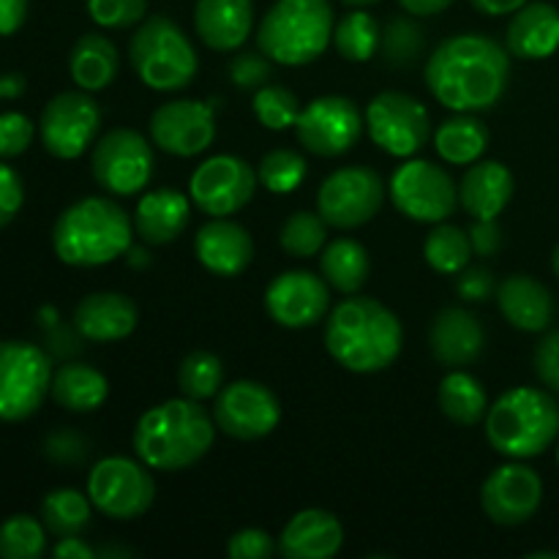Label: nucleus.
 I'll return each instance as SVG.
<instances>
[{
    "label": "nucleus",
    "instance_id": "nucleus-43",
    "mask_svg": "<svg viewBox=\"0 0 559 559\" xmlns=\"http://www.w3.org/2000/svg\"><path fill=\"white\" fill-rule=\"evenodd\" d=\"M306 158L298 151L289 147H276V151L265 153L257 169V178L265 186L271 194H293L300 183L306 180Z\"/></svg>",
    "mask_w": 559,
    "mask_h": 559
},
{
    "label": "nucleus",
    "instance_id": "nucleus-51",
    "mask_svg": "<svg viewBox=\"0 0 559 559\" xmlns=\"http://www.w3.org/2000/svg\"><path fill=\"white\" fill-rule=\"evenodd\" d=\"M44 448H47V456L52 462L76 464L87 456V442L80 435H74V431H55Z\"/></svg>",
    "mask_w": 559,
    "mask_h": 559
},
{
    "label": "nucleus",
    "instance_id": "nucleus-1",
    "mask_svg": "<svg viewBox=\"0 0 559 559\" xmlns=\"http://www.w3.org/2000/svg\"><path fill=\"white\" fill-rule=\"evenodd\" d=\"M426 87L453 112H484L506 93L511 58L484 33H459L437 44L424 69Z\"/></svg>",
    "mask_w": 559,
    "mask_h": 559
},
{
    "label": "nucleus",
    "instance_id": "nucleus-54",
    "mask_svg": "<svg viewBox=\"0 0 559 559\" xmlns=\"http://www.w3.org/2000/svg\"><path fill=\"white\" fill-rule=\"evenodd\" d=\"M52 555L58 559H93L96 557V549L85 544L80 535H71V538H60L58 546L52 549Z\"/></svg>",
    "mask_w": 559,
    "mask_h": 559
},
{
    "label": "nucleus",
    "instance_id": "nucleus-19",
    "mask_svg": "<svg viewBox=\"0 0 559 559\" xmlns=\"http://www.w3.org/2000/svg\"><path fill=\"white\" fill-rule=\"evenodd\" d=\"M540 502H544V480L533 467L522 464V459L497 467L480 491L486 516L500 527H519L530 522L538 513Z\"/></svg>",
    "mask_w": 559,
    "mask_h": 559
},
{
    "label": "nucleus",
    "instance_id": "nucleus-61",
    "mask_svg": "<svg viewBox=\"0 0 559 559\" xmlns=\"http://www.w3.org/2000/svg\"><path fill=\"white\" fill-rule=\"evenodd\" d=\"M527 559H559L557 551H533V555H527Z\"/></svg>",
    "mask_w": 559,
    "mask_h": 559
},
{
    "label": "nucleus",
    "instance_id": "nucleus-24",
    "mask_svg": "<svg viewBox=\"0 0 559 559\" xmlns=\"http://www.w3.org/2000/svg\"><path fill=\"white\" fill-rule=\"evenodd\" d=\"M344 546V527L333 513L306 508L282 530L278 555L287 559H333Z\"/></svg>",
    "mask_w": 559,
    "mask_h": 559
},
{
    "label": "nucleus",
    "instance_id": "nucleus-42",
    "mask_svg": "<svg viewBox=\"0 0 559 559\" xmlns=\"http://www.w3.org/2000/svg\"><path fill=\"white\" fill-rule=\"evenodd\" d=\"M251 112H254V118L260 120L265 129L287 131L295 129L304 107H300V98L295 96L289 87L262 85L257 87L254 102H251Z\"/></svg>",
    "mask_w": 559,
    "mask_h": 559
},
{
    "label": "nucleus",
    "instance_id": "nucleus-29",
    "mask_svg": "<svg viewBox=\"0 0 559 559\" xmlns=\"http://www.w3.org/2000/svg\"><path fill=\"white\" fill-rule=\"evenodd\" d=\"M191 218L189 197L173 189L151 191L134 211V233L151 246H167L186 233Z\"/></svg>",
    "mask_w": 559,
    "mask_h": 559
},
{
    "label": "nucleus",
    "instance_id": "nucleus-26",
    "mask_svg": "<svg viewBox=\"0 0 559 559\" xmlns=\"http://www.w3.org/2000/svg\"><path fill=\"white\" fill-rule=\"evenodd\" d=\"M508 52L522 60H544L559 49V11L551 3H524L506 31Z\"/></svg>",
    "mask_w": 559,
    "mask_h": 559
},
{
    "label": "nucleus",
    "instance_id": "nucleus-62",
    "mask_svg": "<svg viewBox=\"0 0 559 559\" xmlns=\"http://www.w3.org/2000/svg\"><path fill=\"white\" fill-rule=\"evenodd\" d=\"M551 267H555V273L559 276V243H557L555 254H551Z\"/></svg>",
    "mask_w": 559,
    "mask_h": 559
},
{
    "label": "nucleus",
    "instance_id": "nucleus-30",
    "mask_svg": "<svg viewBox=\"0 0 559 559\" xmlns=\"http://www.w3.org/2000/svg\"><path fill=\"white\" fill-rule=\"evenodd\" d=\"M120 69L118 47L102 33H85L76 38L74 49L69 55L71 80L87 93L104 91L115 82Z\"/></svg>",
    "mask_w": 559,
    "mask_h": 559
},
{
    "label": "nucleus",
    "instance_id": "nucleus-41",
    "mask_svg": "<svg viewBox=\"0 0 559 559\" xmlns=\"http://www.w3.org/2000/svg\"><path fill=\"white\" fill-rule=\"evenodd\" d=\"M47 551V527L33 516L16 513L0 524V557L38 559Z\"/></svg>",
    "mask_w": 559,
    "mask_h": 559
},
{
    "label": "nucleus",
    "instance_id": "nucleus-48",
    "mask_svg": "<svg viewBox=\"0 0 559 559\" xmlns=\"http://www.w3.org/2000/svg\"><path fill=\"white\" fill-rule=\"evenodd\" d=\"M22 202H25L22 178L9 164L0 162V229L14 222L16 213L22 211Z\"/></svg>",
    "mask_w": 559,
    "mask_h": 559
},
{
    "label": "nucleus",
    "instance_id": "nucleus-8",
    "mask_svg": "<svg viewBox=\"0 0 559 559\" xmlns=\"http://www.w3.org/2000/svg\"><path fill=\"white\" fill-rule=\"evenodd\" d=\"M52 385V364L41 347L31 342H0V420L20 424L47 399Z\"/></svg>",
    "mask_w": 559,
    "mask_h": 559
},
{
    "label": "nucleus",
    "instance_id": "nucleus-46",
    "mask_svg": "<svg viewBox=\"0 0 559 559\" xmlns=\"http://www.w3.org/2000/svg\"><path fill=\"white\" fill-rule=\"evenodd\" d=\"M33 129L31 118L22 112L0 115V158H16L31 147Z\"/></svg>",
    "mask_w": 559,
    "mask_h": 559
},
{
    "label": "nucleus",
    "instance_id": "nucleus-49",
    "mask_svg": "<svg viewBox=\"0 0 559 559\" xmlns=\"http://www.w3.org/2000/svg\"><path fill=\"white\" fill-rule=\"evenodd\" d=\"M456 289L464 300H469V304H484V300H489L491 295L497 293L495 273H491L489 267H464L462 276H459Z\"/></svg>",
    "mask_w": 559,
    "mask_h": 559
},
{
    "label": "nucleus",
    "instance_id": "nucleus-59",
    "mask_svg": "<svg viewBox=\"0 0 559 559\" xmlns=\"http://www.w3.org/2000/svg\"><path fill=\"white\" fill-rule=\"evenodd\" d=\"M96 557H134V549H129V546H104V549H96Z\"/></svg>",
    "mask_w": 559,
    "mask_h": 559
},
{
    "label": "nucleus",
    "instance_id": "nucleus-14",
    "mask_svg": "<svg viewBox=\"0 0 559 559\" xmlns=\"http://www.w3.org/2000/svg\"><path fill=\"white\" fill-rule=\"evenodd\" d=\"M98 126H102V107L96 98L87 96V91H69L58 93L44 107L38 134L49 156L71 162L93 145Z\"/></svg>",
    "mask_w": 559,
    "mask_h": 559
},
{
    "label": "nucleus",
    "instance_id": "nucleus-11",
    "mask_svg": "<svg viewBox=\"0 0 559 559\" xmlns=\"http://www.w3.org/2000/svg\"><path fill=\"white\" fill-rule=\"evenodd\" d=\"M96 183L115 197H134L153 178V147L140 131L112 129L93 145Z\"/></svg>",
    "mask_w": 559,
    "mask_h": 559
},
{
    "label": "nucleus",
    "instance_id": "nucleus-52",
    "mask_svg": "<svg viewBox=\"0 0 559 559\" xmlns=\"http://www.w3.org/2000/svg\"><path fill=\"white\" fill-rule=\"evenodd\" d=\"M467 233H469V240H473V251L478 257H495L497 251H500L502 233L500 227H497V218H486V222L475 218V224L467 229Z\"/></svg>",
    "mask_w": 559,
    "mask_h": 559
},
{
    "label": "nucleus",
    "instance_id": "nucleus-63",
    "mask_svg": "<svg viewBox=\"0 0 559 559\" xmlns=\"http://www.w3.org/2000/svg\"><path fill=\"white\" fill-rule=\"evenodd\" d=\"M557 464H559V442H557Z\"/></svg>",
    "mask_w": 559,
    "mask_h": 559
},
{
    "label": "nucleus",
    "instance_id": "nucleus-32",
    "mask_svg": "<svg viewBox=\"0 0 559 559\" xmlns=\"http://www.w3.org/2000/svg\"><path fill=\"white\" fill-rule=\"evenodd\" d=\"M435 147L442 162L469 167L480 162L489 147V131L478 118H473V112H456V118L442 120L435 131Z\"/></svg>",
    "mask_w": 559,
    "mask_h": 559
},
{
    "label": "nucleus",
    "instance_id": "nucleus-27",
    "mask_svg": "<svg viewBox=\"0 0 559 559\" xmlns=\"http://www.w3.org/2000/svg\"><path fill=\"white\" fill-rule=\"evenodd\" d=\"M513 197V175L500 162H475L459 183V202L473 218H497Z\"/></svg>",
    "mask_w": 559,
    "mask_h": 559
},
{
    "label": "nucleus",
    "instance_id": "nucleus-36",
    "mask_svg": "<svg viewBox=\"0 0 559 559\" xmlns=\"http://www.w3.org/2000/svg\"><path fill=\"white\" fill-rule=\"evenodd\" d=\"M91 497L76 489H55L41 502V522L55 538L80 535L91 524Z\"/></svg>",
    "mask_w": 559,
    "mask_h": 559
},
{
    "label": "nucleus",
    "instance_id": "nucleus-22",
    "mask_svg": "<svg viewBox=\"0 0 559 559\" xmlns=\"http://www.w3.org/2000/svg\"><path fill=\"white\" fill-rule=\"evenodd\" d=\"M429 347L442 366L462 369L480 358L486 347V331L473 311L462 306H448L431 322Z\"/></svg>",
    "mask_w": 559,
    "mask_h": 559
},
{
    "label": "nucleus",
    "instance_id": "nucleus-55",
    "mask_svg": "<svg viewBox=\"0 0 559 559\" xmlns=\"http://www.w3.org/2000/svg\"><path fill=\"white\" fill-rule=\"evenodd\" d=\"M402 9L413 16H435L442 14L445 9H451L453 0H399Z\"/></svg>",
    "mask_w": 559,
    "mask_h": 559
},
{
    "label": "nucleus",
    "instance_id": "nucleus-10",
    "mask_svg": "<svg viewBox=\"0 0 559 559\" xmlns=\"http://www.w3.org/2000/svg\"><path fill=\"white\" fill-rule=\"evenodd\" d=\"M391 200L402 216L418 224H440L456 211L459 189L451 175L426 158H409L393 173Z\"/></svg>",
    "mask_w": 559,
    "mask_h": 559
},
{
    "label": "nucleus",
    "instance_id": "nucleus-6",
    "mask_svg": "<svg viewBox=\"0 0 559 559\" xmlns=\"http://www.w3.org/2000/svg\"><path fill=\"white\" fill-rule=\"evenodd\" d=\"M333 27L331 0H276L262 16L257 44L273 63L306 66L325 52Z\"/></svg>",
    "mask_w": 559,
    "mask_h": 559
},
{
    "label": "nucleus",
    "instance_id": "nucleus-60",
    "mask_svg": "<svg viewBox=\"0 0 559 559\" xmlns=\"http://www.w3.org/2000/svg\"><path fill=\"white\" fill-rule=\"evenodd\" d=\"M342 3L353 5V9H364V5H374V3H380V0H342Z\"/></svg>",
    "mask_w": 559,
    "mask_h": 559
},
{
    "label": "nucleus",
    "instance_id": "nucleus-57",
    "mask_svg": "<svg viewBox=\"0 0 559 559\" xmlns=\"http://www.w3.org/2000/svg\"><path fill=\"white\" fill-rule=\"evenodd\" d=\"M25 93V76L5 74L0 76V98H20Z\"/></svg>",
    "mask_w": 559,
    "mask_h": 559
},
{
    "label": "nucleus",
    "instance_id": "nucleus-35",
    "mask_svg": "<svg viewBox=\"0 0 559 559\" xmlns=\"http://www.w3.org/2000/svg\"><path fill=\"white\" fill-rule=\"evenodd\" d=\"M473 240L467 229L456 224H437L424 243V257L429 267H435L442 276H459L473 260Z\"/></svg>",
    "mask_w": 559,
    "mask_h": 559
},
{
    "label": "nucleus",
    "instance_id": "nucleus-21",
    "mask_svg": "<svg viewBox=\"0 0 559 559\" xmlns=\"http://www.w3.org/2000/svg\"><path fill=\"white\" fill-rule=\"evenodd\" d=\"M194 251L205 271H211L213 276L233 278L251 265L254 240L246 233V227L229 222L227 216H218L202 224L194 238Z\"/></svg>",
    "mask_w": 559,
    "mask_h": 559
},
{
    "label": "nucleus",
    "instance_id": "nucleus-5",
    "mask_svg": "<svg viewBox=\"0 0 559 559\" xmlns=\"http://www.w3.org/2000/svg\"><path fill=\"white\" fill-rule=\"evenodd\" d=\"M486 437L508 459L540 456L559 437V407L538 388H513L486 413Z\"/></svg>",
    "mask_w": 559,
    "mask_h": 559
},
{
    "label": "nucleus",
    "instance_id": "nucleus-39",
    "mask_svg": "<svg viewBox=\"0 0 559 559\" xmlns=\"http://www.w3.org/2000/svg\"><path fill=\"white\" fill-rule=\"evenodd\" d=\"M424 27L413 20V14L393 16L385 25V31H382L380 52L385 58V66H391V69H409L424 55Z\"/></svg>",
    "mask_w": 559,
    "mask_h": 559
},
{
    "label": "nucleus",
    "instance_id": "nucleus-45",
    "mask_svg": "<svg viewBox=\"0 0 559 559\" xmlns=\"http://www.w3.org/2000/svg\"><path fill=\"white\" fill-rule=\"evenodd\" d=\"M229 80L233 85L243 87V91H257V87L267 85L273 69L271 58L265 52H240L229 60Z\"/></svg>",
    "mask_w": 559,
    "mask_h": 559
},
{
    "label": "nucleus",
    "instance_id": "nucleus-44",
    "mask_svg": "<svg viewBox=\"0 0 559 559\" xmlns=\"http://www.w3.org/2000/svg\"><path fill=\"white\" fill-rule=\"evenodd\" d=\"M87 14L107 31H126L145 20L147 0H87Z\"/></svg>",
    "mask_w": 559,
    "mask_h": 559
},
{
    "label": "nucleus",
    "instance_id": "nucleus-13",
    "mask_svg": "<svg viewBox=\"0 0 559 559\" xmlns=\"http://www.w3.org/2000/svg\"><path fill=\"white\" fill-rule=\"evenodd\" d=\"M366 129L380 151L396 158H413L431 136L429 109L415 96L385 91L366 109Z\"/></svg>",
    "mask_w": 559,
    "mask_h": 559
},
{
    "label": "nucleus",
    "instance_id": "nucleus-3",
    "mask_svg": "<svg viewBox=\"0 0 559 559\" xmlns=\"http://www.w3.org/2000/svg\"><path fill=\"white\" fill-rule=\"evenodd\" d=\"M216 440V420L191 399H169L147 409L134 426V451L158 473H178L200 462Z\"/></svg>",
    "mask_w": 559,
    "mask_h": 559
},
{
    "label": "nucleus",
    "instance_id": "nucleus-7",
    "mask_svg": "<svg viewBox=\"0 0 559 559\" xmlns=\"http://www.w3.org/2000/svg\"><path fill=\"white\" fill-rule=\"evenodd\" d=\"M129 58L136 76L145 87L158 93H173L189 85L200 69L194 44L178 22L153 14L140 22L131 36Z\"/></svg>",
    "mask_w": 559,
    "mask_h": 559
},
{
    "label": "nucleus",
    "instance_id": "nucleus-50",
    "mask_svg": "<svg viewBox=\"0 0 559 559\" xmlns=\"http://www.w3.org/2000/svg\"><path fill=\"white\" fill-rule=\"evenodd\" d=\"M535 374L546 388L559 393V331L544 336L535 347Z\"/></svg>",
    "mask_w": 559,
    "mask_h": 559
},
{
    "label": "nucleus",
    "instance_id": "nucleus-31",
    "mask_svg": "<svg viewBox=\"0 0 559 559\" xmlns=\"http://www.w3.org/2000/svg\"><path fill=\"white\" fill-rule=\"evenodd\" d=\"M55 404L69 413H96L109 396L107 377L85 364H66L52 374L49 385Z\"/></svg>",
    "mask_w": 559,
    "mask_h": 559
},
{
    "label": "nucleus",
    "instance_id": "nucleus-23",
    "mask_svg": "<svg viewBox=\"0 0 559 559\" xmlns=\"http://www.w3.org/2000/svg\"><path fill=\"white\" fill-rule=\"evenodd\" d=\"M136 322V304L123 293H93L74 309V331L96 344H112L131 336Z\"/></svg>",
    "mask_w": 559,
    "mask_h": 559
},
{
    "label": "nucleus",
    "instance_id": "nucleus-28",
    "mask_svg": "<svg viewBox=\"0 0 559 559\" xmlns=\"http://www.w3.org/2000/svg\"><path fill=\"white\" fill-rule=\"evenodd\" d=\"M497 304H500L502 317L524 333L546 331L555 317V300L549 289L524 273L508 276L497 287Z\"/></svg>",
    "mask_w": 559,
    "mask_h": 559
},
{
    "label": "nucleus",
    "instance_id": "nucleus-34",
    "mask_svg": "<svg viewBox=\"0 0 559 559\" xmlns=\"http://www.w3.org/2000/svg\"><path fill=\"white\" fill-rule=\"evenodd\" d=\"M437 399H440V409L445 413V418H451L459 426L480 424L489 413V399H486L484 385L469 371L462 369H453L440 382Z\"/></svg>",
    "mask_w": 559,
    "mask_h": 559
},
{
    "label": "nucleus",
    "instance_id": "nucleus-2",
    "mask_svg": "<svg viewBox=\"0 0 559 559\" xmlns=\"http://www.w3.org/2000/svg\"><path fill=\"white\" fill-rule=\"evenodd\" d=\"M404 331L399 317L380 300L353 295L331 311L325 347L338 366L355 374H374L399 358Z\"/></svg>",
    "mask_w": 559,
    "mask_h": 559
},
{
    "label": "nucleus",
    "instance_id": "nucleus-47",
    "mask_svg": "<svg viewBox=\"0 0 559 559\" xmlns=\"http://www.w3.org/2000/svg\"><path fill=\"white\" fill-rule=\"evenodd\" d=\"M278 551V544L265 530H240L229 538L227 555L233 559H271Z\"/></svg>",
    "mask_w": 559,
    "mask_h": 559
},
{
    "label": "nucleus",
    "instance_id": "nucleus-16",
    "mask_svg": "<svg viewBox=\"0 0 559 559\" xmlns=\"http://www.w3.org/2000/svg\"><path fill=\"white\" fill-rule=\"evenodd\" d=\"M257 169L229 153H218L191 173L189 194L207 216H233L251 202L257 191Z\"/></svg>",
    "mask_w": 559,
    "mask_h": 559
},
{
    "label": "nucleus",
    "instance_id": "nucleus-25",
    "mask_svg": "<svg viewBox=\"0 0 559 559\" xmlns=\"http://www.w3.org/2000/svg\"><path fill=\"white\" fill-rule=\"evenodd\" d=\"M194 27L202 44L216 52H235L254 31L251 0H197Z\"/></svg>",
    "mask_w": 559,
    "mask_h": 559
},
{
    "label": "nucleus",
    "instance_id": "nucleus-9",
    "mask_svg": "<svg viewBox=\"0 0 559 559\" xmlns=\"http://www.w3.org/2000/svg\"><path fill=\"white\" fill-rule=\"evenodd\" d=\"M145 462L126 456H107L87 475V497L104 516L129 522L151 511L156 500V484Z\"/></svg>",
    "mask_w": 559,
    "mask_h": 559
},
{
    "label": "nucleus",
    "instance_id": "nucleus-53",
    "mask_svg": "<svg viewBox=\"0 0 559 559\" xmlns=\"http://www.w3.org/2000/svg\"><path fill=\"white\" fill-rule=\"evenodd\" d=\"M27 20V0H0V36H11Z\"/></svg>",
    "mask_w": 559,
    "mask_h": 559
},
{
    "label": "nucleus",
    "instance_id": "nucleus-33",
    "mask_svg": "<svg viewBox=\"0 0 559 559\" xmlns=\"http://www.w3.org/2000/svg\"><path fill=\"white\" fill-rule=\"evenodd\" d=\"M322 278L342 295H358L369 282V251L353 238H338L325 246L320 257Z\"/></svg>",
    "mask_w": 559,
    "mask_h": 559
},
{
    "label": "nucleus",
    "instance_id": "nucleus-20",
    "mask_svg": "<svg viewBox=\"0 0 559 559\" xmlns=\"http://www.w3.org/2000/svg\"><path fill=\"white\" fill-rule=\"evenodd\" d=\"M331 289L322 276L311 271H287L273 278L265 289V309L282 328H311L325 317Z\"/></svg>",
    "mask_w": 559,
    "mask_h": 559
},
{
    "label": "nucleus",
    "instance_id": "nucleus-15",
    "mask_svg": "<svg viewBox=\"0 0 559 559\" xmlns=\"http://www.w3.org/2000/svg\"><path fill=\"white\" fill-rule=\"evenodd\" d=\"M364 115L347 96H320L304 107L295 134L309 153L336 158L353 151L364 134Z\"/></svg>",
    "mask_w": 559,
    "mask_h": 559
},
{
    "label": "nucleus",
    "instance_id": "nucleus-4",
    "mask_svg": "<svg viewBox=\"0 0 559 559\" xmlns=\"http://www.w3.org/2000/svg\"><path fill=\"white\" fill-rule=\"evenodd\" d=\"M134 218L109 197H85L66 207L52 227V249L71 267H98L131 249Z\"/></svg>",
    "mask_w": 559,
    "mask_h": 559
},
{
    "label": "nucleus",
    "instance_id": "nucleus-12",
    "mask_svg": "<svg viewBox=\"0 0 559 559\" xmlns=\"http://www.w3.org/2000/svg\"><path fill=\"white\" fill-rule=\"evenodd\" d=\"M385 202V183L369 167H342L322 180L317 213L328 227L355 229L369 224Z\"/></svg>",
    "mask_w": 559,
    "mask_h": 559
},
{
    "label": "nucleus",
    "instance_id": "nucleus-18",
    "mask_svg": "<svg viewBox=\"0 0 559 559\" xmlns=\"http://www.w3.org/2000/svg\"><path fill=\"white\" fill-rule=\"evenodd\" d=\"M151 140L164 153L191 158L205 153L216 140V98L167 102L151 115Z\"/></svg>",
    "mask_w": 559,
    "mask_h": 559
},
{
    "label": "nucleus",
    "instance_id": "nucleus-17",
    "mask_svg": "<svg viewBox=\"0 0 559 559\" xmlns=\"http://www.w3.org/2000/svg\"><path fill=\"white\" fill-rule=\"evenodd\" d=\"M213 420L218 431L233 440L254 442L271 435L282 420V404L276 393L254 380H235L224 385L216 396Z\"/></svg>",
    "mask_w": 559,
    "mask_h": 559
},
{
    "label": "nucleus",
    "instance_id": "nucleus-58",
    "mask_svg": "<svg viewBox=\"0 0 559 559\" xmlns=\"http://www.w3.org/2000/svg\"><path fill=\"white\" fill-rule=\"evenodd\" d=\"M126 257H129V265H131V267H145V265H151V254H147L145 249H136V246H131V249L126 251Z\"/></svg>",
    "mask_w": 559,
    "mask_h": 559
},
{
    "label": "nucleus",
    "instance_id": "nucleus-40",
    "mask_svg": "<svg viewBox=\"0 0 559 559\" xmlns=\"http://www.w3.org/2000/svg\"><path fill=\"white\" fill-rule=\"evenodd\" d=\"M278 243L289 257H298V260L320 254L328 243V222L320 213H293L278 233Z\"/></svg>",
    "mask_w": 559,
    "mask_h": 559
},
{
    "label": "nucleus",
    "instance_id": "nucleus-56",
    "mask_svg": "<svg viewBox=\"0 0 559 559\" xmlns=\"http://www.w3.org/2000/svg\"><path fill=\"white\" fill-rule=\"evenodd\" d=\"M480 14L486 16H502V14H516L527 0H469Z\"/></svg>",
    "mask_w": 559,
    "mask_h": 559
},
{
    "label": "nucleus",
    "instance_id": "nucleus-38",
    "mask_svg": "<svg viewBox=\"0 0 559 559\" xmlns=\"http://www.w3.org/2000/svg\"><path fill=\"white\" fill-rule=\"evenodd\" d=\"M224 385V366L213 353L197 349L183 358L178 369V388L191 402H207L216 399Z\"/></svg>",
    "mask_w": 559,
    "mask_h": 559
},
{
    "label": "nucleus",
    "instance_id": "nucleus-37",
    "mask_svg": "<svg viewBox=\"0 0 559 559\" xmlns=\"http://www.w3.org/2000/svg\"><path fill=\"white\" fill-rule=\"evenodd\" d=\"M382 31L377 25L374 16L364 9L349 11L344 20L336 22L333 27V47L349 63H366V60L374 58V52L380 49Z\"/></svg>",
    "mask_w": 559,
    "mask_h": 559
}]
</instances>
